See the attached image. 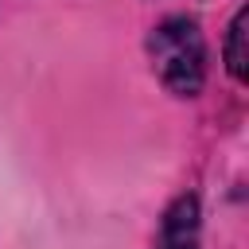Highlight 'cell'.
I'll use <instances>...</instances> for the list:
<instances>
[{
  "label": "cell",
  "mask_w": 249,
  "mask_h": 249,
  "mask_svg": "<svg viewBox=\"0 0 249 249\" xmlns=\"http://www.w3.org/2000/svg\"><path fill=\"white\" fill-rule=\"evenodd\" d=\"M148 62L167 93L198 97L206 82V39L195 16H167L148 31Z\"/></svg>",
  "instance_id": "6da1fadb"
},
{
  "label": "cell",
  "mask_w": 249,
  "mask_h": 249,
  "mask_svg": "<svg viewBox=\"0 0 249 249\" xmlns=\"http://www.w3.org/2000/svg\"><path fill=\"white\" fill-rule=\"evenodd\" d=\"M198 230H202L198 198L195 195H179L163 210V222H160V233H156V249H198Z\"/></svg>",
  "instance_id": "7a4b0ae2"
},
{
  "label": "cell",
  "mask_w": 249,
  "mask_h": 249,
  "mask_svg": "<svg viewBox=\"0 0 249 249\" xmlns=\"http://www.w3.org/2000/svg\"><path fill=\"white\" fill-rule=\"evenodd\" d=\"M245 23H249V12L241 8L226 31V70L233 82H245V62H249L245 58Z\"/></svg>",
  "instance_id": "3957f363"
}]
</instances>
